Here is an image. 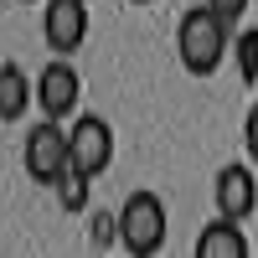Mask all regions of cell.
<instances>
[{"mask_svg": "<svg viewBox=\"0 0 258 258\" xmlns=\"http://www.w3.org/2000/svg\"><path fill=\"white\" fill-rule=\"evenodd\" d=\"M41 36H47V47L57 57H73L83 41H88V0H47Z\"/></svg>", "mask_w": 258, "mask_h": 258, "instance_id": "cell-7", "label": "cell"}, {"mask_svg": "<svg viewBox=\"0 0 258 258\" xmlns=\"http://www.w3.org/2000/svg\"><path fill=\"white\" fill-rule=\"evenodd\" d=\"M129 6H150V0H129Z\"/></svg>", "mask_w": 258, "mask_h": 258, "instance_id": "cell-14", "label": "cell"}, {"mask_svg": "<svg viewBox=\"0 0 258 258\" xmlns=\"http://www.w3.org/2000/svg\"><path fill=\"white\" fill-rule=\"evenodd\" d=\"M36 103H41V119H52V124H68V119L83 114L78 109L83 103V78H78V68L68 57H57L36 73Z\"/></svg>", "mask_w": 258, "mask_h": 258, "instance_id": "cell-5", "label": "cell"}, {"mask_svg": "<svg viewBox=\"0 0 258 258\" xmlns=\"http://www.w3.org/2000/svg\"><path fill=\"white\" fill-rule=\"evenodd\" d=\"M114 232H119L129 258H155L170 238V212H165V202L155 191H129L119 217H114Z\"/></svg>", "mask_w": 258, "mask_h": 258, "instance_id": "cell-2", "label": "cell"}, {"mask_svg": "<svg viewBox=\"0 0 258 258\" xmlns=\"http://www.w3.org/2000/svg\"><path fill=\"white\" fill-rule=\"evenodd\" d=\"M191 258H253V248H248V238H243L238 222L212 217V222L197 232V253H191Z\"/></svg>", "mask_w": 258, "mask_h": 258, "instance_id": "cell-8", "label": "cell"}, {"mask_svg": "<svg viewBox=\"0 0 258 258\" xmlns=\"http://www.w3.org/2000/svg\"><path fill=\"white\" fill-rule=\"evenodd\" d=\"M212 202H217V217L222 222H248L258 212V181H253V165L243 160H227L217 176H212Z\"/></svg>", "mask_w": 258, "mask_h": 258, "instance_id": "cell-6", "label": "cell"}, {"mask_svg": "<svg viewBox=\"0 0 258 258\" xmlns=\"http://www.w3.org/2000/svg\"><path fill=\"white\" fill-rule=\"evenodd\" d=\"M31 78H26V68H21V62H0V119H21V114H26V103H31Z\"/></svg>", "mask_w": 258, "mask_h": 258, "instance_id": "cell-9", "label": "cell"}, {"mask_svg": "<svg viewBox=\"0 0 258 258\" xmlns=\"http://www.w3.org/2000/svg\"><path fill=\"white\" fill-rule=\"evenodd\" d=\"M253 6H258V0H253Z\"/></svg>", "mask_w": 258, "mask_h": 258, "instance_id": "cell-15", "label": "cell"}, {"mask_svg": "<svg viewBox=\"0 0 258 258\" xmlns=\"http://www.w3.org/2000/svg\"><path fill=\"white\" fill-rule=\"evenodd\" d=\"M21 165H26V176L36 186H62L73 176V135H68V124H52V119L31 124Z\"/></svg>", "mask_w": 258, "mask_h": 258, "instance_id": "cell-3", "label": "cell"}, {"mask_svg": "<svg viewBox=\"0 0 258 258\" xmlns=\"http://www.w3.org/2000/svg\"><path fill=\"white\" fill-rule=\"evenodd\" d=\"M243 150H248V165H258V103H253L248 119H243Z\"/></svg>", "mask_w": 258, "mask_h": 258, "instance_id": "cell-13", "label": "cell"}, {"mask_svg": "<svg viewBox=\"0 0 258 258\" xmlns=\"http://www.w3.org/2000/svg\"><path fill=\"white\" fill-rule=\"evenodd\" d=\"M232 31L227 21H217L207 6H191L181 21H176V57H181V68L191 73V78H212L227 62V52H232Z\"/></svg>", "mask_w": 258, "mask_h": 258, "instance_id": "cell-1", "label": "cell"}, {"mask_svg": "<svg viewBox=\"0 0 258 258\" xmlns=\"http://www.w3.org/2000/svg\"><path fill=\"white\" fill-rule=\"evenodd\" d=\"M202 6H207L212 16H217V21H227V26L238 31V21L248 16V6H253V0H202Z\"/></svg>", "mask_w": 258, "mask_h": 258, "instance_id": "cell-12", "label": "cell"}, {"mask_svg": "<svg viewBox=\"0 0 258 258\" xmlns=\"http://www.w3.org/2000/svg\"><path fill=\"white\" fill-rule=\"evenodd\" d=\"M88 186H93V181H83V176H68V181L57 186L62 207H68V212H83V207H88Z\"/></svg>", "mask_w": 258, "mask_h": 258, "instance_id": "cell-11", "label": "cell"}, {"mask_svg": "<svg viewBox=\"0 0 258 258\" xmlns=\"http://www.w3.org/2000/svg\"><path fill=\"white\" fill-rule=\"evenodd\" d=\"M232 57H238V78L258 83V26H238L232 36Z\"/></svg>", "mask_w": 258, "mask_h": 258, "instance_id": "cell-10", "label": "cell"}, {"mask_svg": "<svg viewBox=\"0 0 258 258\" xmlns=\"http://www.w3.org/2000/svg\"><path fill=\"white\" fill-rule=\"evenodd\" d=\"M68 135H73V176L98 181L114 165V124L103 114H78Z\"/></svg>", "mask_w": 258, "mask_h": 258, "instance_id": "cell-4", "label": "cell"}]
</instances>
